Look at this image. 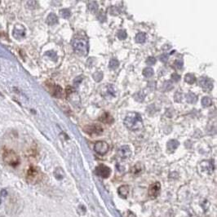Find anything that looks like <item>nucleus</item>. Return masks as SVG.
Masks as SVG:
<instances>
[{
	"mask_svg": "<svg viewBox=\"0 0 217 217\" xmlns=\"http://www.w3.org/2000/svg\"><path fill=\"white\" fill-rule=\"evenodd\" d=\"M143 75H144L145 77H146V78L152 77L153 75V70L150 67L145 68V70H143Z\"/></svg>",
	"mask_w": 217,
	"mask_h": 217,
	"instance_id": "a878e982",
	"label": "nucleus"
},
{
	"mask_svg": "<svg viewBox=\"0 0 217 217\" xmlns=\"http://www.w3.org/2000/svg\"><path fill=\"white\" fill-rule=\"evenodd\" d=\"M199 84L205 91H212L213 88V81L207 77H201L199 78Z\"/></svg>",
	"mask_w": 217,
	"mask_h": 217,
	"instance_id": "0eeeda50",
	"label": "nucleus"
},
{
	"mask_svg": "<svg viewBox=\"0 0 217 217\" xmlns=\"http://www.w3.org/2000/svg\"><path fill=\"white\" fill-rule=\"evenodd\" d=\"M73 48L76 53L80 56H86L88 52V42L86 38H74L73 40Z\"/></svg>",
	"mask_w": 217,
	"mask_h": 217,
	"instance_id": "7ed1b4c3",
	"label": "nucleus"
},
{
	"mask_svg": "<svg viewBox=\"0 0 217 217\" xmlns=\"http://www.w3.org/2000/svg\"><path fill=\"white\" fill-rule=\"evenodd\" d=\"M202 105L204 107H209L212 105V99L208 97H204L202 99Z\"/></svg>",
	"mask_w": 217,
	"mask_h": 217,
	"instance_id": "5701e85b",
	"label": "nucleus"
},
{
	"mask_svg": "<svg viewBox=\"0 0 217 217\" xmlns=\"http://www.w3.org/2000/svg\"><path fill=\"white\" fill-rule=\"evenodd\" d=\"M3 160L9 166H16L20 163V157L12 150H5L3 153Z\"/></svg>",
	"mask_w": 217,
	"mask_h": 217,
	"instance_id": "20e7f679",
	"label": "nucleus"
},
{
	"mask_svg": "<svg viewBox=\"0 0 217 217\" xmlns=\"http://www.w3.org/2000/svg\"><path fill=\"white\" fill-rule=\"evenodd\" d=\"M201 166L202 167V170H203V171H206V172H209V173L213 172L214 166H213V163H212V162L210 161L202 162L201 163Z\"/></svg>",
	"mask_w": 217,
	"mask_h": 217,
	"instance_id": "2eb2a0df",
	"label": "nucleus"
},
{
	"mask_svg": "<svg viewBox=\"0 0 217 217\" xmlns=\"http://www.w3.org/2000/svg\"><path fill=\"white\" fill-rule=\"evenodd\" d=\"M88 9L91 12H97L98 10V5H97V2H94V1H91L88 3Z\"/></svg>",
	"mask_w": 217,
	"mask_h": 217,
	"instance_id": "b1692460",
	"label": "nucleus"
},
{
	"mask_svg": "<svg viewBox=\"0 0 217 217\" xmlns=\"http://www.w3.org/2000/svg\"><path fill=\"white\" fill-rule=\"evenodd\" d=\"M94 150L100 155H105L109 150V145L105 141H97L94 145Z\"/></svg>",
	"mask_w": 217,
	"mask_h": 217,
	"instance_id": "6e6552de",
	"label": "nucleus"
},
{
	"mask_svg": "<svg viewBox=\"0 0 217 217\" xmlns=\"http://www.w3.org/2000/svg\"><path fill=\"white\" fill-rule=\"evenodd\" d=\"M27 6L30 9H35V8H37L38 2L37 1H28L27 2Z\"/></svg>",
	"mask_w": 217,
	"mask_h": 217,
	"instance_id": "c85d7f7f",
	"label": "nucleus"
},
{
	"mask_svg": "<svg viewBox=\"0 0 217 217\" xmlns=\"http://www.w3.org/2000/svg\"><path fill=\"white\" fill-rule=\"evenodd\" d=\"M43 174L41 172L40 168L38 166H31L28 169L26 173V180L27 182L30 185H36L43 180Z\"/></svg>",
	"mask_w": 217,
	"mask_h": 217,
	"instance_id": "f03ea898",
	"label": "nucleus"
},
{
	"mask_svg": "<svg viewBox=\"0 0 217 217\" xmlns=\"http://www.w3.org/2000/svg\"><path fill=\"white\" fill-rule=\"evenodd\" d=\"M144 170V166L141 163H137L132 168H131V173L133 175H139L140 173H141Z\"/></svg>",
	"mask_w": 217,
	"mask_h": 217,
	"instance_id": "f3484780",
	"label": "nucleus"
},
{
	"mask_svg": "<svg viewBox=\"0 0 217 217\" xmlns=\"http://www.w3.org/2000/svg\"><path fill=\"white\" fill-rule=\"evenodd\" d=\"M83 131L90 136H99L103 132V128L99 124H91L85 127Z\"/></svg>",
	"mask_w": 217,
	"mask_h": 217,
	"instance_id": "39448f33",
	"label": "nucleus"
},
{
	"mask_svg": "<svg viewBox=\"0 0 217 217\" xmlns=\"http://www.w3.org/2000/svg\"><path fill=\"white\" fill-rule=\"evenodd\" d=\"M54 176H55V177H56V179H58V180L63 179L64 176L63 170H62L61 168H60V167L56 168V170H55V172H54Z\"/></svg>",
	"mask_w": 217,
	"mask_h": 217,
	"instance_id": "412c9836",
	"label": "nucleus"
},
{
	"mask_svg": "<svg viewBox=\"0 0 217 217\" xmlns=\"http://www.w3.org/2000/svg\"><path fill=\"white\" fill-rule=\"evenodd\" d=\"M118 154L121 158H128L131 155V151L129 146L123 145L118 149Z\"/></svg>",
	"mask_w": 217,
	"mask_h": 217,
	"instance_id": "9b49d317",
	"label": "nucleus"
},
{
	"mask_svg": "<svg viewBox=\"0 0 217 217\" xmlns=\"http://www.w3.org/2000/svg\"><path fill=\"white\" fill-rule=\"evenodd\" d=\"M92 77H93L94 80L97 81V82H100L103 78V74L101 72H97L92 75Z\"/></svg>",
	"mask_w": 217,
	"mask_h": 217,
	"instance_id": "cd10ccee",
	"label": "nucleus"
},
{
	"mask_svg": "<svg viewBox=\"0 0 217 217\" xmlns=\"http://www.w3.org/2000/svg\"><path fill=\"white\" fill-rule=\"evenodd\" d=\"M118 37L119 39H121V40H123V39L127 38V32L125 30H119L118 32Z\"/></svg>",
	"mask_w": 217,
	"mask_h": 217,
	"instance_id": "bb28decb",
	"label": "nucleus"
},
{
	"mask_svg": "<svg viewBox=\"0 0 217 217\" xmlns=\"http://www.w3.org/2000/svg\"><path fill=\"white\" fill-rule=\"evenodd\" d=\"M135 40L138 43H145V40H146V35L143 32L138 33L136 36V38H135Z\"/></svg>",
	"mask_w": 217,
	"mask_h": 217,
	"instance_id": "6ab92c4d",
	"label": "nucleus"
},
{
	"mask_svg": "<svg viewBox=\"0 0 217 217\" xmlns=\"http://www.w3.org/2000/svg\"><path fill=\"white\" fill-rule=\"evenodd\" d=\"M174 66L176 69H181L183 66V61L182 60H176V61L174 62Z\"/></svg>",
	"mask_w": 217,
	"mask_h": 217,
	"instance_id": "c756f323",
	"label": "nucleus"
},
{
	"mask_svg": "<svg viewBox=\"0 0 217 217\" xmlns=\"http://www.w3.org/2000/svg\"><path fill=\"white\" fill-rule=\"evenodd\" d=\"M172 79L175 82H178V81L180 80V76L176 73H174L172 74Z\"/></svg>",
	"mask_w": 217,
	"mask_h": 217,
	"instance_id": "473e14b6",
	"label": "nucleus"
},
{
	"mask_svg": "<svg viewBox=\"0 0 217 217\" xmlns=\"http://www.w3.org/2000/svg\"><path fill=\"white\" fill-rule=\"evenodd\" d=\"M0 195H1V197H7V195H8V191L6 190V189H2L1 192H0Z\"/></svg>",
	"mask_w": 217,
	"mask_h": 217,
	"instance_id": "c9c22d12",
	"label": "nucleus"
},
{
	"mask_svg": "<svg viewBox=\"0 0 217 217\" xmlns=\"http://www.w3.org/2000/svg\"><path fill=\"white\" fill-rule=\"evenodd\" d=\"M124 125L130 131H140L143 128V120L138 113L130 112L124 119Z\"/></svg>",
	"mask_w": 217,
	"mask_h": 217,
	"instance_id": "f257e3e1",
	"label": "nucleus"
},
{
	"mask_svg": "<svg viewBox=\"0 0 217 217\" xmlns=\"http://www.w3.org/2000/svg\"><path fill=\"white\" fill-rule=\"evenodd\" d=\"M186 100H187L188 103L189 104H194L197 102L198 100V97L196 96L195 94L193 93V92H189V93L186 95Z\"/></svg>",
	"mask_w": 217,
	"mask_h": 217,
	"instance_id": "a211bd4d",
	"label": "nucleus"
},
{
	"mask_svg": "<svg viewBox=\"0 0 217 217\" xmlns=\"http://www.w3.org/2000/svg\"><path fill=\"white\" fill-rule=\"evenodd\" d=\"M118 65H119V62L117 59L115 58H113V59L110 60V64H109V67L111 69V70H115L118 67Z\"/></svg>",
	"mask_w": 217,
	"mask_h": 217,
	"instance_id": "393cba45",
	"label": "nucleus"
},
{
	"mask_svg": "<svg viewBox=\"0 0 217 217\" xmlns=\"http://www.w3.org/2000/svg\"><path fill=\"white\" fill-rule=\"evenodd\" d=\"M179 145H180V143H179L178 140H171L166 144V150L168 151L169 153H172L178 148Z\"/></svg>",
	"mask_w": 217,
	"mask_h": 217,
	"instance_id": "f8f14e48",
	"label": "nucleus"
},
{
	"mask_svg": "<svg viewBox=\"0 0 217 217\" xmlns=\"http://www.w3.org/2000/svg\"><path fill=\"white\" fill-rule=\"evenodd\" d=\"M95 173L101 178H108L111 174V170L109 166H105L104 164H100L95 169Z\"/></svg>",
	"mask_w": 217,
	"mask_h": 217,
	"instance_id": "423d86ee",
	"label": "nucleus"
},
{
	"mask_svg": "<svg viewBox=\"0 0 217 217\" xmlns=\"http://www.w3.org/2000/svg\"><path fill=\"white\" fill-rule=\"evenodd\" d=\"M99 120L105 124H111L113 122V118L109 113H104L99 118Z\"/></svg>",
	"mask_w": 217,
	"mask_h": 217,
	"instance_id": "ddd939ff",
	"label": "nucleus"
},
{
	"mask_svg": "<svg viewBox=\"0 0 217 217\" xmlns=\"http://www.w3.org/2000/svg\"><path fill=\"white\" fill-rule=\"evenodd\" d=\"M60 14L64 19H69L71 16V12L67 8H64V9H61L60 11Z\"/></svg>",
	"mask_w": 217,
	"mask_h": 217,
	"instance_id": "4be33fe9",
	"label": "nucleus"
},
{
	"mask_svg": "<svg viewBox=\"0 0 217 217\" xmlns=\"http://www.w3.org/2000/svg\"><path fill=\"white\" fill-rule=\"evenodd\" d=\"M46 55L47 56H48L51 57V59L54 60V61H56V58H57V56H56V53L55 52V51H48L47 53H46Z\"/></svg>",
	"mask_w": 217,
	"mask_h": 217,
	"instance_id": "2f4dec72",
	"label": "nucleus"
},
{
	"mask_svg": "<svg viewBox=\"0 0 217 217\" xmlns=\"http://www.w3.org/2000/svg\"><path fill=\"white\" fill-rule=\"evenodd\" d=\"M107 93L111 95V96H113V95H114V88L113 87L112 85L107 86Z\"/></svg>",
	"mask_w": 217,
	"mask_h": 217,
	"instance_id": "72a5a7b5",
	"label": "nucleus"
},
{
	"mask_svg": "<svg viewBox=\"0 0 217 217\" xmlns=\"http://www.w3.org/2000/svg\"><path fill=\"white\" fill-rule=\"evenodd\" d=\"M0 3H1V1H0Z\"/></svg>",
	"mask_w": 217,
	"mask_h": 217,
	"instance_id": "4c0bfd02",
	"label": "nucleus"
},
{
	"mask_svg": "<svg viewBox=\"0 0 217 217\" xmlns=\"http://www.w3.org/2000/svg\"><path fill=\"white\" fill-rule=\"evenodd\" d=\"M185 81L189 84H193L196 82V78L193 74H187L185 76Z\"/></svg>",
	"mask_w": 217,
	"mask_h": 217,
	"instance_id": "aec40b11",
	"label": "nucleus"
},
{
	"mask_svg": "<svg viewBox=\"0 0 217 217\" xmlns=\"http://www.w3.org/2000/svg\"><path fill=\"white\" fill-rule=\"evenodd\" d=\"M49 90L51 91L52 96H54L56 98H61L63 97V90L59 85L56 84H49Z\"/></svg>",
	"mask_w": 217,
	"mask_h": 217,
	"instance_id": "9d476101",
	"label": "nucleus"
},
{
	"mask_svg": "<svg viewBox=\"0 0 217 217\" xmlns=\"http://www.w3.org/2000/svg\"><path fill=\"white\" fill-rule=\"evenodd\" d=\"M46 22L47 24L49 25H54L58 23V17L56 16L55 13H50L47 17V20H46Z\"/></svg>",
	"mask_w": 217,
	"mask_h": 217,
	"instance_id": "4468645a",
	"label": "nucleus"
},
{
	"mask_svg": "<svg viewBox=\"0 0 217 217\" xmlns=\"http://www.w3.org/2000/svg\"><path fill=\"white\" fill-rule=\"evenodd\" d=\"M160 189H161V185L159 182H155L154 184H152L149 188V196L152 199H156L160 193Z\"/></svg>",
	"mask_w": 217,
	"mask_h": 217,
	"instance_id": "1a4fd4ad",
	"label": "nucleus"
},
{
	"mask_svg": "<svg viewBox=\"0 0 217 217\" xmlns=\"http://www.w3.org/2000/svg\"><path fill=\"white\" fill-rule=\"evenodd\" d=\"M118 193L122 198L126 199L129 193V186H127V185H122V186L118 188Z\"/></svg>",
	"mask_w": 217,
	"mask_h": 217,
	"instance_id": "dca6fc26",
	"label": "nucleus"
},
{
	"mask_svg": "<svg viewBox=\"0 0 217 217\" xmlns=\"http://www.w3.org/2000/svg\"><path fill=\"white\" fill-rule=\"evenodd\" d=\"M160 61H161L162 62H166L167 61V60H168V55H166V54H162L161 56H160Z\"/></svg>",
	"mask_w": 217,
	"mask_h": 217,
	"instance_id": "f704fd0d",
	"label": "nucleus"
},
{
	"mask_svg": "<svg viewBox=\"0 0 217 217\" xmlns=\"http://www.w3.org/2000/svg\"><path fill=\"white\" fill-rule=\"evenodd\" d=\"M156 63V59L153 56H150L147 60H146V64L149 65H153Z\"/></svg>",
	"mask_w": 217,
	"mask_h": 217,
	"instance_id": "7c9ffc66",
	"label": "nucleus"
},
{
	"mask_svg": "<svg viewBox=\"0 0 217 217\" xmlns=\"http://www.w3.org/2000/svg\"><path fill=\"white\" fill-rule=\"evenodd\" d=\"M0 204H1V199H0Z\"/></svg>",
	"mask_w": 217,
	"mask_h": 217,
	"instance_id": "e433bc0d",
	"label": "nucleus"
}]
</instances>
